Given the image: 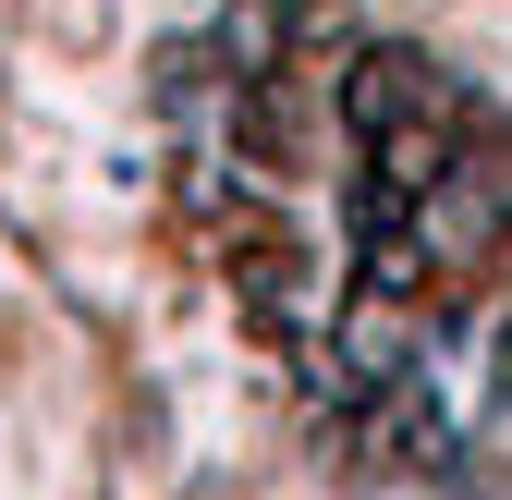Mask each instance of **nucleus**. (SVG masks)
<instances>
[{
  "mask_svg": "<svg viewBox=\"0 0 512 500\" xmlns=\"http://www.w3.org/2000/svg\"><path fill=\"white\" fill-rule=\"evenodd\" d=\"M342 122H354V147H391V135H415V122H439L427 61H403V49H366L354 74H342Z\"/></svg>",
  "mask_w": 512,
  "mask_h": 500,
  "instance_id": "obj_1",
  "label": "nucleus"
}]
</instances>
